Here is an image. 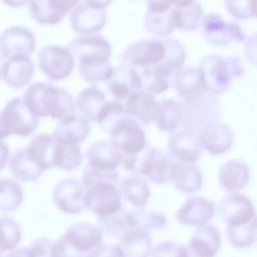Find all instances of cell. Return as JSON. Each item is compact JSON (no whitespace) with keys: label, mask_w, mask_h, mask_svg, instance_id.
Wrapping results in <instances>:
<instances>
[{"label":"cell","mask_w":257,"mask_h":257,"mask_svg":"<svg viewBox=\"0 0 257 257\" xmlns=\"http://www.w3.org/2000/svg\"><path fill=\"white\" fill-rule=\"evenodd\" d=\"M186 50L172 38H150L137 41L120 54L122 64L139 69L157 68L171 76L183 66Z\"/></svg>","instance_id":"obj_1"},{"label":"cell","mask_w":257,"mask_h":257,"mask_svg":"<svg viewBox=\"0 0 257 257\" xmlns=\"http://www.w3.org/2000/svg\"><path fill=\"white\" fill-rule=\"evenodd\" d=\"M66 47L77 60L80 75L85 81H107L111 77L114 68L108 62L111 48L102 36H82L70 41Z\"/></svg>","instance_id":"obj_2"},{"label":"cell","mask_w":257,"mask_h":257,"mask_svg":"<svg viewBox=\"0 0 257 257\" xmlns=\"http://www.w3.org/2000/svg\"><path fill=\"white\" fill-rule=\"evenodd\" d=\"M23 99L38 117L50 116L60 120L74 113L75 109L71 93L49 83L31 84L26 89Z\"/></svg>","instance_id":"obj_3"},{"label":"cell","mask_w":257,"mask_h":257,"mask_svg":"<svg viewBox=\"0 0 257 257\" xmlns=\"http://www.w3.org/2000/svg\"><path fill=\"white\" fill-rule=\"evenodd\" d=\"M199 69L204 89L216 95L227 90L233 78L240 76L244 71L238 56L225 57L219 54L204 57Z\"/></svg>","instance_id":"obj_4"},{"label":"cell","mask_w":257,"mask_h":257,"mask_svg":"<svg viewBox=\"0 0 257 257\" xmlns=\"http://www.w3.org/2000/svg\"><path fill=\"white\" fill-rule=\"evenodd\" d=\"M39 124V118L27 105L23 98L17 96L6 104L0 115L1 139L11 135L27 137Z\"/></svg>","instance_id":"obj_5"},{"label":"cell","mask_w":257,"mask_h":257,"mask_svg":"<svg viewBox=\"0 0 257 257\" xmlns=\"http://www.w3.org/2000/svg\"><path fill=\"white\" fill-rule=\"evenodd\" d=\"M110 141L119 150L128 155H136L146 146V136L137 119L121 114L107 128Z\"/></svg>","instance_id":"obj_6"},{"label":"cell","mask_w":257,"mask_h":257,"mask_svg":"<svg viewBox=\"0 0 257 257\" xmlns=\"http://www.w3.org/2000/svg\"><path fill=\"white\" fill-rule=\"evenodd\" d=\"M200 27L204 39L216 47H223L245 40V36L237 23L227 22L215 13L206 15Z\"/></svg>","instance_id":"obj_7"},{"label":"cell","mask_w":257,"mask_h":257,"mask_svg":"<svg viewBox=\"0 0 257 257\" xmlns=\"http://www.w3.org/2000/svg\"><path fill=\"white\" fill-rule=\"evenodd\" d=\"M115 184L111 181H103L84 189L85 207L97 215H109L119 210L121 208V198Z\"/></svg>","instance_id":"obj_8"},{"label":"cell","mask_w":257,"mask_h":257,"mask_svg":"<svg viewBox=\"0 0 257 257\" xmlns=\"http://www.w3.org/2000/svg\"><path fill=\"white\" fill-rule=\"evenodd\" d=\"M38 66L51 81L67 77L74 66V58L67 47L50 45L43 47L38 55Z\"/></svg>","instance_id":"obj_9"},{"label":"cell","mask_w":257,"mask_h":257,"mask_svg":"<svg viewBox=\"0 0 257 257\" xmlns=\"http://www.w3.org/2000/svg\"><path fill=\"white\" fill-rule=\"evenodd\" d=\"M100 227L86 222L71 225L63 235L73 256H89L90 252L102 240Z\"/></svg>","instance_id":"obj_10"},{"label":"cell","mask_w":257,"mask_h":257,"mask_svg":"<svg viewBox=\"0 0 257 257\" xmlns=\"http://www.w3.org/2000/svg\"><path fill=\"white\" fill-rule=\"evenodd\" d=\"M26 149L30 158L43 170L61 163L63 145L51 135L35 136Z\"/></svg>","instance_id":"obj_11"},{"label":"cell","mask_w":257,"mask_h":257,"mask_svg":"<svg viewBox=\"0 0 257 257\" xmlns=\"http://www.w3.org/2000/svg\"><path fill=\"white\" fill-rule=\"evenodd\" d=\"M218 213L227 226H231L247 223L256 215L251 200L239 192L225 195L218 204Z\"/></svg>","instance_id":"obj_12"},{"label":"cell","mask_w":257,"mask_h":257,"mask_svg":"<svg viewBox=\"0 0 257 257\" xmlns=\"http://www.w3.org/2000/svg\"><path fill=\"white\" fill-rule=\"evenodd\" d=\"M34 65L30 55L18 54L1 60V77L10 87L21 88L31 80Z\"/></svg>","instance_id":"obj_13"},{"label":"cell","mask_w":257,"mask_h":257,"mask_svg":"<svg viewBox=\"0 0 257 257\" xmlns=\"http://www.w3.org/2000/svg\"><path fill=\"white\" fill-rule=\"evenodd\" d=\"M84 193L83 187L77 179L68 177L55 186L53 198L58 208L63 212L76 214L85 207Z\"/></svg>","instance_id":"obj_14"},{"label":"cell","mask_w":257,"mask_h":257,"mask_svg":"<svg viewBox=\"0 0 257 257\" xmlns=\"http://www.w3.org/2000/svg\"><path fill=\"white\" fill-rule=\"evenodd\" d=\"M36 42L34 34L29 29L19 26L6 29L1 37V60L18 54L30 55Z\"/></svg>","instance_id":"obj_15"},{"label":"cell","mask_w":257,"mask_h":257,"mask_svg":"<svg viewBox=\"0 0 257 257\" xmlns=\"http://www.w3.org/2000/svg\"><path fill=\"white\" fill-rule=\"evenodd\" d=\"M80 0H31L29 12L40 24L54 25L75 7Z\"/></svg>","instance_id":"obj_16"},{"label":"cell","mask_w":257,"mask_h":257,"mask_svg":"<svg viewBox=\"0 0 257 257\" xmlns=\"http://www.w3.org/2000/svg\"><path fill=\"white\" fill-rule=\"evenodd\" d=\"M69 19L75 32L86 35L102 29L106 22V15L104 9L79 2L71 11Z\"/></svg>","instance_id":"obj_17"},{"label":"cell","mask_w":257,"mask_h":257,"mask_svg":"<svg viewBox=\"0 0 257 257\" xmlns=\"http://www.w3.org/2000/svg\"><path fill=\"white\" fill-rule=\"evenodd\" d=\"M196 134L202 148L212 155L226 153L233 143L232 129L228 125L218 121L207 125Z\"/></svg>","instance_id":"obj_18"},{"label":"cell","mask_w":257,"mask_h":257,"mask_svg":"<svg viewBox=\"0 0 257 257\" xmlns=\"http://www.w3.org/2000/svg\"><path fill=\"white\" fill-rule=\"evenodd\" d=\"M168 148L175 159L190 163L197 161L203 150L196 133L187 128L170 133Z\"/></svg>","instance_id":"obj_19"},{"label":"cell","mask_w":257,"mask_h":257,"mask_svg":"<svg viewBox=\"0 0 257 257\" xmlns=\"http://www.w3.org/2000/svg\"><path fill=\"white\" fill-rule=\"evenodd\" d=\"M106 82L111 94L120 101L125 100L132 92L144 89V82L138 70L124 64L114 68L112 75Z\"/></svg>","instance_id":"obj_20"},{"label":"cell","mask_w":257,"mask_h":257,"mask_svg":"<svg viewBox=\"0 0 257 257\" xmlns=\"http://www.w3.org/2000/svg\"><path fill=\"white\" fill-rule=\"evenodd\" d=\"M220 233L211 223L200 226L191 237L187 246L189 256H214L221 244Z\"/></svg>","instance_id":"obj_21"},{"label":"cell","mask_w":257,"mask_h":257,"mask_svg":"<svg viewBox=\"0 0 257 257\" xmlns=\"http://www.w3.org/2000/svg\"><path fill=\"white\" fill-rule=\"evenodd\" d=\"M215 212L214 202L204 197L193 196L189 198L179 209L177 217L182 224L200 226L213 217Z\"/></svg>","instance_id":"obj_22"},{"label":"cell","mask_w":257,"mask_h":257,"mask_svg":"<svg viewBox=\"0 0 257 257\" xmlns=\"http://www.w3.org/2000/svg\"><path fill=\"white\" fill-rule=\"evenodd\" d=\"M153 95L144 89L132 92L124 100L125 112L145 125L155 121L158 103Z\"/></svg>","instance_id":"obj_23"},{"label":"cell","mask_w":257,"mask_h":257,"mask_svg":"<svg viewBox=\"0 0 257 257\" xmlns=\"http://www.w3.org/2000/svg\"><path fill=\"white\" fill-rule=\"evenodd\" d=\"M90 131L89 121L73 113L59 120L53 136L61 144H78L87 138Z\"/></svg>","instance_id":"obj_24"},{"label":"cell","mask_w":257,"mask_h":257,"mask_svg":"<svg viewBox=\"0 0 257 257\" xmlns=\"http://www.w3.org/2000/svg\"><path fill=\"white\" fill-rule=\"evenodd\" d=\"M170 181L176 188L184 193L198 190L202 184V176L193 163L174 160L171 165Z\"/></svg>","instance_id":"obj_25"},{"label":"cell","mask_w":257,"mask_h":257,"mask_svg":"<svg viewBox=\"0 0 257 257\" xmlns=\"http://www.w3.org/2000/svg\"><path fill=\"white\" fill-rule=\"evenodd\" d=\"M88 164L99 169L115 170L121 164L122 152L110 141L100 140L93 143L86 152Z\"/></svg>","instance_id":"obj_26"},{"label":"cell","mask_w":257,"mask_h":257,"mask_svg":"<svg viewBox=\"0 0 257 257\" xmlns=\"http://www.w3.org/2000/svg\"><path fill=\"white\" fill-rule=\"evenodd\" d=\"M118 245L124 256H148L152 251L150 233L148 230L140 227L130 228L122 234Z\"/></svg>","instance_id":"obj_27"},{"label":"cell","mask_w":257,"mask_h":257,"mask_svg":"<svg viewBox=\"0 0 257 257\" xmlns=\"http://www.w3.org/2000/svg\"><path fill=\"white\" fill-rule=\"evenodd\" d=\"M250 171L247 165L238 160L226 162L220 168L218 180L226 190L233 191L243 188L248 183Z\"/></svg>","instance_id":"obj_28"},{"label":"cell","mask_w":257,"mask_h":257,"mask_svg":"<svg viewBox=\"0 0 257 257\" xmlns=\"http://www.w3.org/2000/svg\"><path fill=\"white\" fill-rule=\"evenodd\" d=\"M105 100V94L93 85L84 88L79 93L75 106L79 116L88 121H96Z\"/></svg>","instance_id":"obj_29"},{"label":"cell","mask_w":257,"mask_h":257,"mask_svg":"<svg viewBox=\"0 0 257 257\" xmlns=\"http://www.w3.org/2000/svg\"><path fill=\"white\" fill-rule=\"evenodd\" d=\"M183 106L173 99H166L158 103L155 121L158 129L169 133L177 130L183 121Z\"/></svg>","instance_id":"obj_30"},{"label":"cell","mask_w":257,"mask_h":257,"mask_svg":"<svg viewBox=\"0 0 257 257\" xmlns=\"http://www.w3.org/2000/svg\"><path fill=\"white\" fill-rule=\"evenodd\" d=\"M174 85L185 102L191 100L206 90L202 85L199 69L194 67L179 70L176 73Z\"/></svg>","instance_id":"obj_31"},{"label":"cell","mask_w":257,"mask_h":257,"mask_svg":"<svg viewBox=\"0 0 257 257\" xmlns=\"http://www.w3.org/2000/svg\"><path fill=\"white\" fill-rule=\"evenodd\" d=\"M172 12L176 28L185 31L198 29L204 18L203 7L196 0L185 7H173Z\"/></svg>","instance_id":"obj_32"},{"label":"cell","mask_w":257,"mask_h":257,"mask_svg":"<svg viewBox=\"0 0 257 257\" xmlns=\"http://www.w3.org/2000/svg\"><path fill=\"white\" fill-rule=\"evenodd\" d=\"M172 8L166 11L147 9L144 19L145 30L151 35L160 37L171 34L176 28L173 18Z\"/></svg>","instance_id":"obj_33"},{"label":"cell","mask_w":257,"mask_h":257,"mask_svg":"<svg viewBox=\"0 0 257 257\" xmlns=\"http://www.w3.org/2000/svg\"><path fill=\"white\" fill-rule=\"evenodd\" d=\"M9 166L13 174L24 181H35L43 171L30 158L26 148L19 149L12 155Z\"/></svg>","instance_id":"obj_34"},{"label":"cell","mask_w":257,"mask_h":257,"mask_svg":"<svg viewBox=\"0 0 257 257\" xmlns=\"http://www.w3.org/2000/svg\"><path fill=\"white\" fill-rule=\"evenodd\" d=\"M97 219L102 230L114 237L120 236L129 229L135 227L132 212H127L121 208L111 214L98 215Z\"/></svg>","instance_id":"obj_35"},{"label":"cell","mask_w":257,"mask_h":257,"mask_svg":"<svg viewBox=\"0 0 257 257\" xmlns=\"http://www.w3.org/2000/svg\"><path fill=\"white\" fill-rule=\"evenodd\" d=\"M226 233L233 246L239 248L251 246L257 234V214L247 223L237 226H226Z\"/></svg>","instance_id":"obj_36"},{"label":"cell","mask_w":257,"mask_h":257,"mask_svg":"<svg viewBox=\"0 0 257 257\" xmlns=\"http://www.w3.org/2000/svg\"><path fill=\"white\" fill-rule=\"evenodd\" d=\"M120 189L126 199L134 206L142 207L148 202L150 190L146 182L137 176H130L123 179Z\"/></svg>","instance_id":"obj_37"},{"label":"cell","mask_w":257,"mask_h":257,"mask_svg":"<svg viewBox=\"0 0 257 257\" xmlns=\"http://www.w3.org/2000/svg\"><path fill=\"white\" fill-rule=\"evenodd\" d=\"M173 158L170 153L153 148L147 176L158 184H163L170 181Z\"/></svg>","instance_id":"obj_38"},{"label":"cell","mask_w":257,"mask_h":257,"mask_svg":"<svg viewBox=\"0 0 257 257\" xmlns=\"http://www.w3.org/2000/svg\"><path fill=\"white\" fill-rule=\"evenodd\" d=\"M0 208L5 211L17 208L23 201V192L19 184L13 180L1 178Z\"/></svg>","instance_id":"obj_39"},{"label":"cell","mask_w":257,"mask_h":257,"mask_svg":"<svg viewBox=\"0 0 257 257\" xmlns=\"http://www.w3.org/2000/svg\"><path fill=\"white\" fill-rule=\"evenodd\" d=\"M21 231L19 225L12 217L1 219V251L14 249L21 240Z\"/></svg>","instance_id":"obj_40"},{"label":"cell","mask_w":257,"mask_h":257,"mask_svg":"<svg viewBox=\"0 0 257 257\" xmlns=\"http://www.w3.org/2000/svg\"><path fill=\"white\" fill-rule=\"evenodd\" d=\"M132 213L135 227L143 228L148 230L161 228L166 222V218L163 214L149 211L141 207Z\"/></svg>","instance_id":"obj_41"},{"label":"cell","mask_w":257,"mask_h":257,"mask_svg":"<svg viewBox=\"0 0 257 257\" xmlns=\"http://www.w3.org/2000/svg\"><path fill=\"white\" fill-rule=\"evenodd\" d=\"M118 175L115 170H106L98 168L90 164L83 170L81 184L85 189L90 185L102 181H109L116 183Z\"/></svg>","instance_id":"obj_42"},{"label":"cell","mask_w":257,"mask_h":257,"mask_svg":"<svg viewBox=\"0 0 257 257\" xmlns=\"http://www.w3.org/2000/svg\"><path fill=\"white\" fill-rule=\"evenodd\" d=\"M153 256H188L187 246L180 245L173 241H166L157 244L151 251Z\"/></svg>","instance_id":"obj_43"},{"label":"cell","mask_w":257,"mask_h":257,"mask_svg":"<svg viewBox=\"0 0 257 257\" xmlns=\"http://www.w3.org/2000/svg\"><path fill=\"white\" fill-rule=\"evenodd\" d=\"M63 145L62 159L59 167L67 171H71L77 168L82 162V157L79 146L78 144H63Z\"/></svg>","instance_id":"obj_44"},{"label":"cell","mask_w":257,"mask_h":257,"mask_svg":"<svg viewBox=\"0 0 257 257\" xmlns=\"http://www.w3.org/2000/svg\"><path fill=\"white\" fill-rule=\"evenodd\" d=\"M226 9L235 19L245 20L251 17L250 0H225Z\"/></svg>","instance_id":"obj_45"},{"label":"cell","mask_w":257,"mask_h":257,"mask_svg":"<svg viewBox=\"0 0 257 257\" xmlns=\"http://www.w3.org/2000/svg\"><path fill=\"white\" fill-rule=\"evenodd\" d=\"M53 243L51 240L46 238H37L27 248V255L29 256H51Z\"/></svg>","instance_id":"obj_46"},{"label":"cell","mask_w":257,"mask_h":257,"mask_svg":"<svg viewBox=\"0 0 257 257\" xmlns=\"http://www.w3.org/2000/svg\"><path fill=\"white\" fill-rule=\"evenodd\" d=\"M194 0H147L148 9L152 11H166L173 7L189 5Z\"/></svg>","instance_id":"obj_47"},{"label":"cell","mask_w":257,"mask_h":257,"mask_svg":"<svg viewBox=\"0 0 257 257\" xmlns=\"http://www.w3.org/2000/svg\"><path fill=\"white\" fill-rule=\"evenodd\" d=\"M244 54L247 62L257 67V32L252 34L246 41Z\"/></svg>","instance_id":"obj_48"},{"label":"cell","mask_w":257,"mask_h":257,"mask_svg":"<svg viewBox=\"0 0 257 257\" xmlns=\"http://www.w3.org/2000/svg\"><path fill=\"white\" fill-rule=\"evenodd\" d=\"M89 256H124L118 244L112 245L101 242L90 252Z\"/></svg>","instance_id":"obj_49"},{"label":"cell","mask_w":257,"mask_h":257,"mask_svg":"<svg viewBox=\"0 0 257 257\" xmlns=\"http://www.w3.org/2000/svg\"><path fill=\"white\" fill-rule=\"evenodd\" d=\"M80 1L91 7L104 9L111 3L113 0H80Z\"/></svg>","instance_id":"obj_50"},{"label":"cell","mask_w":257,"mask_h":257,"mask_svg":"<svg viewBox=\"0 0 257 257\" xmlns=\"http://www.w3.org/2000/svg\"><path fill=\"white\" fill-rule=\"evenodd\" d=\"M8 7L13 8L21 7L27 4L30 0H2Z\"/></svg>","instance_id":"obj_51"},{"label":"cell","mask_w":257,"mask_h":257,"mask_svg":"<svg viewBox=\"0 0 257 257\" xmlns=\"http://www.w3.org/2000/svg\"><path fill=\"white\" fill-rule=\"evenodd\" d=\"M250 11L251 17L257 18V0H250Z\"/></svg>","instance_id":"obj_52"}]
</instances>
